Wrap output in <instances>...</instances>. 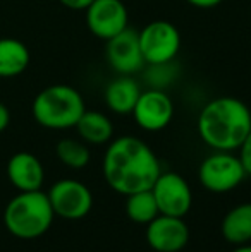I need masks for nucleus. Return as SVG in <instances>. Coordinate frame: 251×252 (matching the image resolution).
Returning <instances> with one entry per match:
<instances>
[{
  "label": "nucleus",
  "instance_id": "nucleus-1",
  "mask_svg": "<svg viewBox=\"0 0 251 252\" xmlns=\"http://www.w3.org/2000/svg\"><path fill=\"white\" fill-rule=\"evenodd\" d=\"M102 170L108 187L122 196L151 189L162 173L153 150L134 136H121L110 141Z\"/></svg>",
  "mask_w": 251,
  "mask_h": 252
},
{
  "label": "nucleus",
  "instance_id": "nucleus-2",
  "mask_svg": "<svg viewBox=\"0 0 251 252\" xmlns=\"http://www.w3.org/2000/svg\"><path fill=\"white\" fill-rule=\"evenodd\" d=\"M200 139L214 151H236L251 130V110L234 96H217L200 110Z\"/></svg>",
  "mask_w": 251,
  "mask_h": 252
},
{
  "label": "nucleus",
  "instance_id": "nucleus-3",
  "mask_svg": "<svg viewBox=\"0 0 251 252\" xmlns=\"http://www.w3.org/2000/svg\"><path fill=\"white\" fill-rule=\"evenodd\" d=\"M84 98L69 84H52L41 90L33 100L31 112L41 127L52 130H66L76 127L84 113Z\"/></svg>",
  "mask_w": 251,
  "mask_h": 252
},
{
  "label": "nucleus",
  "instance_id": "nucleus-4",
  "mask_svg": "<svg viewBox=\"0 0 251 252\" xmlns=\"http://www.w3.org/2000/svg\"><path fill=\"white\" fill-rule=\"evenodd\" d=\"M54 209L41 190H24L9 201L3 211L5 228L17 239L41 237L54 221Z\"/></svg>",
  "mask_w": 251,
  "mask_h": 252
},
{
  "label": "nucleus",
  "instance_id": "nucleus-5",
  "mask_svg": "<svg viewBox=\"0 0 251 252\" xmlns=\"http://www.w3.org/2000/svg\"><path fill=\"white\" fill-rule=\"evenodd\" d=\"M245 177V166L239 156L232 151H214L201 161L198 168L201 186L215 194H224L236 189Z\"/></svg>",
  "mask_w": 251,
  "mask_h": 252
},
{
  "label": "nucleus",
  "instance_id": "nucleus-6",
  "mask_svg": "<svg viewBox=\"0 0 251 252\" xmlns=\"http://www.w3.org/2000/svg\"><path fill=\"white\" fill-rule=\"evenodd\" d=\"M138 38L146 65L174 62L181 50V33L174 24L164 19L148 23L138 31Z\"/></svg>",
  "mask_w": 251,
  "mask_h": 252
},
{
  "label": "nucleus",
  "instance_id": "nucleus-7",
  "mask_svg": "<svg viewBox=\"0 0 251 252\" xmlns=\"http://www.w3.org/2000/svg\"><path fill=\"white\" fill-rule=\"evenodd\" d=\"M150 190L160 215L184 218L193 204V192L188 180L176 172H162Z\"/></svg>",
  "mask_w": 251,
  "mask_h": 252
},
{
  "label": "nucleus",
  "instance_id": "nucleus-8",
  "mask_svg": "<svg viewBox=\"0 0 251 252\" xmlns=\"http://www.w3.org/2000/svg\"><path fill=\"white\" fill-rule=\"evenodd\" d=\"M48 201L55 216L64 220H81L91 211L93 194L79 180L64 179L55 182L48 190Z\"/></svg>",
  "mask_w": 251,
  "mask_h": 252
},
{
  "label": "nucleus",
  "instance_id": "nucleus-9",
  "mask_svg": "<svg viewBox=\"0 0 251 252\" xmlns=\"http://www.w3.org/2000/svg\"><path fill=\"white\" fill-rule=\"evenodd\" d=\"M131 115L140 129L146 132H158L172 122L174 101L164 90L150 88L141 91Z\"/></svg>",
  "mask_w": 251,
  "mask_h": 252
},
{
  "label": "nucleus",
  "instance_id": "nucleus-10",
  "mask_svg": "<svg viewBox=\"0 0 251 252\" xmlns=\"http://www.w3.org/2000/svg\"><path fill=\"white\" fill-rule=\"evenodd\" d=\"M84 12L88 30L104 41L129 28V12L122 0H93Z\"/></svg>",
  "mask_w": 251,
  "mask_h": 252
},
{
  "label": "nucleus",
  "instance_id": "nucleus-11",
  "mask_svg": "<svg viewBox=\"0 0 251 252\" xmlns=\"http://www.w3.org/2000/svg\"><path fill=\"white\" fill-rule=\"evenodd\" d=\"M105 57L110 69L117 72V76H134L146 65L141 53L138 31L131 28H126L114 38L107 40Z\"/></svg>",
  "mask_w": 251,
  "mask_h": 252
},
{
  "label": "nucleus",
  "instance_id": "nucleus-12",
  "mask_svg": "<svg viewBox=\"0 0 251 252\" xmlns=\"http://www.w3.org/2000/svg\"><path fill=\"white\" fill-rule=\"evenodd\" d=\"M189 240V228L182 218L158 215L146 225V242L157 252H179Z\"/></svg>",
  "mask_w": 251,
  "mask_h": 252
},
{
  "label": "nucleus",
  "instance_id": "nucleus-13",
  "mask_svg": "<svg viewBox=\"0 0 251 252\" xmlns=\"http://www.w3.org/2000/svg\"><path fill=\"white\" fill-rule=\"evenodd\" d=\"M7 177L19 192L40 190L45 180V170L35 155L26 151L16 153L7 163Z\"/></svg>",
  "mask_w": 251,
  "mask_h": 252
},
{
  "label": "nucleus",
  "instance_id": "nucleus-14",
  "mask_svg": "<svg viewBox=\"0 0 251 252\" xmlns=\"http://www.w3.org/2000/svg\"><path fill=\"white\" fill-rule=\"evenodd\" d=\"M141 91L143 90L134 76H117L105 88V105L115 115H129Z\"/></svg>",
  "mask_w": 251,
  "mask_h": 252
},
{
  "label": "nucleus",
  "instance_id": "nucleus-15",
  "mask_svg": "<svg viewBox=\"0 0 251 252\" xmlns=\"http://www.w3.org/2000/svg\"><path fill=\"white\" fill-rule=\"evenodd\" d=\"M76 130L81 141L93 146L107 144L114 137V124L105 113L98 110H84L76 124Z\"/></svg>",
  "mask_w": 251,
  "mask_h": 252
},
{
  "label": "nucleus",
  "instance_id": "nucleus-16",
  "mask_svg": "<svg viewBox=\"0 0 251 252\" xmlns=\"http://www.w3.org/2000/svg\"><path fill=\"white\" fill-rule=\"evenodd\" d=\"M222 235L232 246H243L251 242V202L232 208L222 220Z\"/></svg>",
  "mask_w": 251,
  "mask_h": 252
},
{
  "label": "nucleus",
  "instance_id": "nucleus-17",
  "mask_svg": "<svg viewBox=\"0 0 251 252\" xmlns=\"http://www.w3.org/2000/svg\"><path fill=\"white\" fill-rule=\"evenodd\" d=\"M30 50L16 38H0V77H16L30 65Z\"/></svg>",
  "mask_w": 251,
  "mask_h": 252
},
{
  "label": "nucleus",
  "instance_id": "nucleus-18",
  "mask_svg": "<svg viewBox=\"0 0 251 252\" xmlns=\"http://www.w3.org/2000/svg\"><path fill=\"white\" fill-rule=\"evenodd\" d=\"M126 215L131 221L140 223V225H148L155 216H158V208L151 190H140L126 196Z\"/></svg>",
  "mask_w": 251,
  "mask_h": 252
},
{
  "label": "nucleus",
  "instance_id": "nucleus-19",
  "mask_svg": "<svg viewBox=\"0 0 251 252\" xmlns=\"http://www.w3.org/2000/svg\"><path fill=\"white\" fill-rule=\"evenodd\" d=\"M55 153H57V158L61 159L66 166L69 168H84V166L90 163L91 153L88 150V144L84 141L79 139H61L55 146Z\"/></svg>",
  "mask_w": 251,
  "mask_h": 252
},
{
  "label": "nucleus",
  "instance_id": "nucleus-20",
  "mask_svg": "<svg viewBox=\"0 0 251 252\" xmlns=\"http://www.w3.org/2000/svg\"><path fill=\"white\" fill-rule=\"evenodd\" d=\"M174 62L169 63H158V65H150V70L146 74V81L150 83V88L164 90L167 84L174 81Z\"/></svg>",
  "mask_w": 251,
  "mask_h": 252
},
{
  "label": "nucleus",
  "instance_id": "nucleus-21",
  "mask_svg": "<svg viewBox=\"0 0 251 252\" xmlns=\"http://www.w3.org/2000/svg\"><path fill=\"white\" fill-rule=\"evenodd\" d=\"M239 159H241L243 166H245L246 175H251V130L239 146Z\"/></svg>",
  "mask_w": 251,
  "mask_h": 252
},
{
  "label": "nucleus",
  "instance_id": "nucleus-22",
  "mask_svg": "<svg viewBox=\"0 0 251 252\" xmlns=\"http://www.w3.org/2000/svg\"><path fill=\"white\" fill-rule=\"evenodd\" d=\"M59 2L71 10H86L93 0H59Z\"/></svg>",
  "mask_w": 251,
  "mask_h": 252
},
{
  "label": "nucleus",
  "instance_id": "nucleus-23",
  "mask_svg": "<svg viewBox=\"0 0 251 252\" xmlns=\"http://www.w3.org/2000/svg\"><path fill=\"white\" fill-rule=\"evenodd\" d=\"M186 2L196 9H214V7L220 5L224 0H186Z\"/></svg>",
  "mask_w": 251,
  "mask_h": 252
},
{
  "label": "nucleus",
  "instance_id": "nucleus-24",
  "mask_svg": "<svg viewBox=\"0 0 251 252\" xmlns=\"http://www.w3.org/2000/svg\"><path fill=\"white\" fill-rule=\"evenodd\" d=\"M10 122V112L9 108H7L3 103H0V132H3V130L7 129V126H9Z\"/></svg>",
  "mask_w": 251,
  "mask_h": 252
},
{
  "label": "nucleus",
  "instance_id": "nucleus-25",
  "mask_svg": "<svg viewBox=\"0 0 251 252\" xmlns=\"http://www.w3.org/2000/svg\"><path fill=\"white\" fill-rule=\"evenodd\" d=\"M232 252H251V246L250 244H243V246H238Z\"/></svg>",
  "mask_w": 251,
  "mask_h": 252
}]
</instances>
